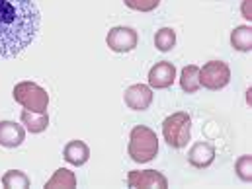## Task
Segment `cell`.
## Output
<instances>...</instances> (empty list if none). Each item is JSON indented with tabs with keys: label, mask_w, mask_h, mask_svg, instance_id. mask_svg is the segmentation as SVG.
<instances>
[{
	"label": "cell",
	"mask_w": 252,
	"mask_h": 189,
	"mask_svg": "<svg viewBox=\"0 0 252 189\" xmlns=\"http://www.w3.org/2000/svg\"><path fill=\"white\" fill-rule=\"evenodd\" d=\"M41 14L33 0H0V59H14L39 33Z\"/></svg>",
	"instance_id": "1"
},
{
	"label": "cell",
	"mask_w": 252,
	"mask_h": 189,
	"mask_svg": "<svg viewBox=\"0 0 252 189\" xmlns=\"http://www.w3.org/2000/svg\"><path fill=\"white\" fill-rule=\"evenodd\" d=\"M127 152H129L131 160L137 162V164L151 162L158 154V138H157V133L145 125L133 127L131 129V135H129Z\"/></svg>",
	"instance_id": "2"
},
{
	"label": "cell",
	"mask_w": 252,
	"mask_h": 189,
	"mask_svg": "<svg viewBox=\"0 0 252 189\" xmlns=\"http://www.w3.org/2000/svg\"><path fill=\"white\" fill-rule=\"evenodd\" d=\"M16 104H20L24 109L28 111H35V113H47V106H49V94L45 88H41L35 82L24 80L18 82L14 86L12 92Z\"/></svg>",
	"instance_id": "3"
},
{
	"label": "cell",
	"mask_w": 252,
	"mask_h": 189,
	"mask_svg": "<svg viewBox=\"0 0 252 189\" xmlns=\"http://www.w3.org/2000/svg\"><path fill=\"white\" fill-rule=\"evenodd\" d=\"M162 136L168 146L184 148L191 136V117L186 111H176L162 121Z\"/></svg>",
	"instance_id": "4"
},
{
	"label": "cell",
	"mask_w": 252,
	"mask_h": 189,
	"mask_svg": "<svg viewBox=\"0 0 252 189\" xmlns=\"http://www.w3.org/2000/svg\"><path fill=\"white\" fill-rule=\"evenodd\" d=\"M231 80V68L223 61H209L199 68V86L207 90H221Z\"/></svg>",
	"instance_id": "5"
},
{
	"label": "cell",
	"mask_w": 252,
	"mask_h": 189,
	"mask_svg": "<svg viewBox=\"0 0 252 189\" xmlns=\"http://www.w3.org/2000/svg\"><path fill=\"white\" fill-rule=\"evenodd\" d=\"M106 43L114 53H129V51H133L137 47L139 35H137V31L133 27L118 26V27L110 29V33L106 37Z\"/></svg>",
	"instance_id": "6"
},
{
	"label": "cell",
	"mask_w": 252,
	"mask_h": 189,
	"mask_svg": "<svg viewBox=\"0 0 252 189\" xmlns=\"http://www.w3.org/2000/svg\"><path fill=\"white\" fill-rule=\"evenodd\" d=\"M127 188L139 189V188H158L166 189L168 188V180L157 172V170H143V172H129L127 174Z\"/></svg>",
	"instance_id": "7"
},
{
	"label": "cell",
	"mask_w": 252,
	"mask_h": 189,
	"mask_svg": "<svg viewBox=\"0 0 252 189\" xmlns=\"http://www.w3.org/2000/svg\"><path fill=\"white\" fill-rule=\"evenodd\" d=\"M124 102L133 111H145L153 104V90L147 84H133L126 90Z\"/></svg>",
	"instance_id": "8"
},
{
	"label": "cell",
	"mask_w": 252,
	"mask_h": 189,
	"mask_svg": "<svg viewBox=\"0 0 252 189\" xmlns=\"http://www.w3.org/2000/svg\"><path fill=\"white\" fill-rule=\"evenodd\" d=\"M176 80V66L168 61H160L149 70V86L155 90L170 88Z\"/></svg>",
	"instance_id": "9"
},
{
	"label": "cell",
	"mask_w": 252,
	"mask_h": 189,
	"mask_svg": "<svg viewBox=\"0 0 252 189\" xmlns=\"http://www.w3.org/2000/svg\"><path fill=\"white\" fill-rule=\"evenodd\" d=\"M26 138V129L14 121H0V146L18 148Z\"/></svg>",
	"instance_id": "10"
},
{
	"label": "cell",
	"mask_w": 252,
	"mask_h": 189,
	"mask_svg": "<svg viewBox=\"0 0 252 189\" xmlns=\"http://www.w3.org/2000/svg\"><path fill=\"white\" fill-rule=\"evenodd\" d=\"M215 160V148L209 142H195L188 152V162L193 168H207Z\"/></svg>",
	"instance_id": "11"
},
{
	"label": "cell",
	"mask_w": 252,
	"mask_h": 189,
	"mask_svg": "<svg viewBox=\"0 0 252 189\" xmlns=\"http://www.w3.org/2000/svg\"><path fill=\"white\" fill-rule=\"evenodd\" d=\"M63 158L72 166H84L90 158V148L84 140H70L64 144Z\"/></svg>",
	"instance_id": "12"
},
{
	"label": "cell",
	"mask_w": 252,
	"mask_h": 189,
	"mask_svg": "<svg viewBox=\"0 0 252 189\" xmlns=\"http://www.w3.org/2000/svg\"><path fill=\"white\" fill-rule=\"evenodd\" d=\"M22 125H26V129L30 133H43L47 125H49V115L47 113H35V111H22Z\"/></svg>",
	"instance_id": "13"
},
{
	"label": "cell",
	"mask_w": 252,
	"mask_h": 189,
	"mask_svg": "<svg viewBox=\"0 0 252 189\" xmlns=\"http://www.w3.org/2000/svg\"><path fill=\"white\" fill-rule=\"evenodd\" d=\"M180 86L186 94H195L201 86H199V66L189 64L184 66L180 72Z\"/></svg>",
	"instance_id": "14"
},
{
	"label": "cell",
	"mask_w": 252,
	"mask_h": 189,
	"mask_svg": "<svg viewBox=\"0 0 252 189\" xmlns=\"http://www.w3.org/2000/svg\"><path fill=\"white\" fill-rule=\"evenodd\" d=\"M231 45H233V49L243 51V53L251 51L252 49V29L251 27H249V26H239V27H235L233 33H231Z\"/></svg>",
	"instance_id": "15"
},
{
	"label": "cell",
	"mask_w": 252,
	"mask_h": 189,
	"mask_svg": "<svg viewBox=\"0 0 252 189\" xmlns=\"http://www.w3.org/2000/svg\"><path fill=\"white\" fill-rule=\"evenodd\" d=\"M45 188L47 189H55V188L72 189V188H76V176H74V172H70V170H66V168H59V170L53 174V178H51V180H47Z\"/></svg>",
	"instance_id": "16"
},
{
	"label": "cell",
	"mask_w": 252,
	"mask_h": 189,
	"mask_svg": "<svg viewBox=\"0 0 252 189\" xmlns=\"http://www.w3.org/2000/svg\"><path fill=\"white\" fill-rule=\"evenodd\" d=\"M2 186L6 189H26L30 188V178L22 170H8L2 176Z\"/></svg>",
	"instance_id": "17"
},
{
	"label": "cell",
	"mask_w": 252,
	"mask_h": 189,
	"mask_svg": "<svg viewBox=\"0 0 252 189\" xmlns=\"http://www.w3.org/2000/svg\"><path fill=\"white\" fill-rule=\"evenodd\" d=\"M155 45H157V49L162 51V53L170 51V49L176 45V31H174L172 27H162V29H158L157 35H155Z\"/></svg>",
	"instance_id": "18"
},
{
	"label": "cell",
	"mask_w": 252,
	"mask_h": 189,
	"mask_svg": "<svg viewBox=\"0 0 252 189\" xmlns=\"http://www.w3.org/2000/svg\"><path fill=\"white\" fill-rule=\"evenodd\" d=\"M235 168H237V174H239V178H241L243 182H251L252 180V156H249V154L241 156V158L237 160Z\"/></svg>",
	"instance_id": "19"
},
{
	"label": "cell",
	"mask_w": 252,
	"mask_h": 189,
	"mask_svg": "<svg viewBox=\"0 0 252 189\" xmlns=\"http://www.w3.org/2000/svg\"><path fill=\"white\" fill-rule=\"evenodd\" d=\"M127 8L137 10V12H153L158 8L160 0H124Z\"/></svg>",
	"instance_id": "20"
},
{
	"label": "cell",
	"mask_w": 252,
	"mask_h": 189,
	"mask_svg": "<svg viewBox=\"0 0 252 189\" xmlns=\"http://www.w3.org/2000/svg\"><path fill=\"white\" fill-rule=\"evenodd\" d=\"M251 2L252 0H245V4H243V16L247 18V20H251Z\"/></svg>",
	"instance_id": "21"
}]
</instances>
